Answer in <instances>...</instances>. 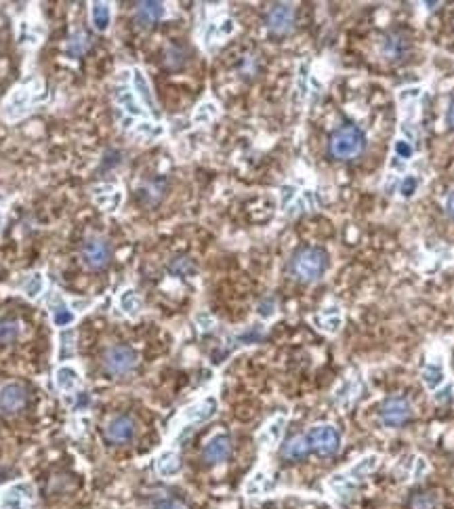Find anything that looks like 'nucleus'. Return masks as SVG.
<instances>
[{
    "label": "nucleus",
    "instance_id": "nucleus-1",
    "mask_svg": "<svg viewBox=\"0 0 454 509\" xmlns=\"http://www.w3.org/2000/svg\"><path fill=\"white\" fill-rule=\"evenodd\" d=\"M381 463L379 454H364L360 461H356V465H351L347 472L343 474H334L328 480V490L339 499V501H347L356 488L366 480V476H370Z\"/></svg>",
    "mask_w": 454,
    "mask_h": 509
},
{
    "label": "nucleus",
    "instance_id": "nucleus-2",
    "mask_svg": "<svg viewBox=\"0 0 454 509\" xmlns=\"http://www.w3.org/2000/svg\"><path fill=\"white\" fill-rule=\"evenodd\" d=\"M42 97V82L38 78H32L23 84H19L7 99L3 108H0V114H3L5 120H19L23 118Z\"/></svg>",
    "mask_w": 454,
    "mask_h": 509
},
{
    "label": "nucleus",
    "instance_id": "nucleus-3",
    "mask_svg": "<svg viewBox=\"0 0 454 509\" xmlns=\"http://www.w3.org/2000/svg\"><path fill=\"white\" fill-rule=\"evenodd\" d=\"M328 268V254L322 248H301L292 259V274L301 282H318Z\"/></svg>",
    "mask_w": 454,
    "mask_h": 509
},
{
    "label": "nucleus",
    "instance_id": "nucleus-4",
    "mask_svg": "<svg viewBox=\"0 0 454 509\" xmlns=\"http://www.w3.org/2000/svg\"><path fill=\"white\" fill-rule=\"evenodd\" d=\"M366 147V135L358 127H341L330 139V154L339 160L358 158Z\"/></svg>",
    "mask_w": 454,
    "mask_h": 509
},
{
    "label": "nucleus",
    "instance_id": "nucleus-5",
    "mask_svg": "<svg viewBox=\"0 0 454 509\" xmlns=\"http://www.w3.org/2000/svg\"><path fill=\"white\" fill-rule=\"evenodd\" d=\"M308 444L312 450H316L322 456H330L341 448V434L337 432L334 425L330 423H322V425H314L308 432Z\"/></svg>",
    "mask_w": 454,
    "mask_h": 509
},
{
    "label": "nucleus",
    "instance_id": "nucleus-6",
    "mask_svg": "<svg viewBox=\"0 0 454 509\" xmlns=\"http://www.w3.org/2000/svg\"><path fill=\"white\" fill-rule=\"evenodd\" d=\"M104 364H106V371L114 377L129 375L137 367V351L126 345H114L106 351Z\"/></svg>",
    "mask_w": 454,
    "mask_h": 509
},
{
    "label": "nucleus",
    "instance_id": "nucleus-7",
    "mask_svg": "<svg viewBox=\"0 0 454 509\" xmlns=\"http://www.w3.org/2000/svg\"><path fill=\"white\" fill-rule=\"evenodd\" d=\"M34 499V484L21 480L3 490V494H0V509H32Z\"/></svg>",
    "mask_w": 454,
    "mask_h": 509
},
{
    "label": "nucleus",
    "instance_id": "nucleus-8",
    "mask_svg": "<svg viewBox=\"0 0 454 509\" xmlns=\"http://www.w3.org/2000/svg\"><path fill=\"white\" fill-rule=\"evenodd\" d=\"M413 419V404L406 398H389L381 409V423L385 427H399Z\"/></svg>",
    "mask_w": 454,
    "mask_h": 509
},
{
    "label": "nucleus",
    "instance_id": "nucleus-9",
    "mask_svg": "<svg viewBox=\"0 0 454 509\" xmlns=\"http://www.w3.org/2000/svg\"><path fill=\"white\" fill-rule=\"evenodd\" d=\"M110 244L104 238H88L82 244V261L91 270H101L106 268L110 261Z\"/></svg>",
    "mask_w": 454,
    "mask_h": 509
},
{
    "label": "nucleus",
    "instance_id": "nucleus-10",
    "mask_svg": "<svg viewBox=\"0 0 454 509\" xmlns=\"http://www.w3.org/2000/svg\"><path fill=\"white\" fill-rule=\"evenodd\" d=\"M217 413H219V400L215 396H207L200 402L187 406L181 415V419L187 423H205V421H211Z\"/></svg>",
    "mask_w": 454,
    "mask_h": 509
},
{
    "label": "nucleus",
    "instance_id": "nucleus-11",
    "mask_svg": "<svg viewBox=\"0 0 454 509\" xmlns=\"http://www.w3.org/2000/svg\"><path fill=\"white\" fill-rule=\"evenodd\" d=\"M267 26L274 34H286L294 26V7L292 5H274L267 13Z\"/></svg>",
    "mask_w": 454,
    "mask_h": 509
},
{
    "label": "nucleus",
    "instance_id": "nucleus-12",
    "mask_svg": "<svg viewBox=\"0 0 454 509\" xmlns=\"http://www.w3.org/2000/svg\"><path fill=\"white\" fill-rule=\"evenodd\" d=\"M26 404V389L19 383H5L0 387V409L7 413H17Z\"/></svg>",
    "mask_w": 454,
    "mask_h": 509
},
{
    "label": "nucleus",
    "instance_id": "nucleus-13",
    "mask_svg": "<svg viewBox=\"0 0 454 509\" xmlns=\"http://www.w3.org/2000/svg\"><path fill=\"white\" fill-rule=\"evenodd\" d=\"M202 454H205V459L209 463H223L227 456L231 454V440H229V436H225V434L213 436L207 442V446H205V450H202Z\"/></svg>",
    "mask_w": 454,
    "mask_h": 509
},
{
    "label": "nucleus",
    "instance_id": "nucleus-14",
    "mask_svg": "<svg viewBox=\"0 0 454 509\" xmlns=\"http://www.w3.org/2000/svg\"><path fill=\"white\" fill-rule=\"evenodd\" d=\"M93 198H95V202H97L101 209L112 213V211H118L120 209L122 200H124V194L116 185H97L93 189Z\"/></svg>",
    "mask_w": 454,
    "mask_h": 509
},
{
    "label": "nucleus",
    "instance_id": "nucleus-15",
    "mask_svg": "<svg viewBox=\"0 0 454 509\" xmlns=\"http://www.w3.org/2000/svg\"><path fill=\"white\" fill-rule=\"evenodd\" d=\"M48 308H50V320H53V324L57 328H66V326L74 324L76 314H74V310H70L68 301L62 295H55L53 299H50Z\"/></svg>",
    "mask_w": 454,
    "mask_h": 509
},
{
    "label": "nucleus",
    "instance_id": "nucleus-16",
    "mask_svg": "<svg viewBox=\"0 0 454 509\" xmlns=\"http://www.w3.org/2000/svg\"><path fill=\"white\" fill-rule=\"evenodd\" d=\"M131 84H133V93L143 101V104H145L151 112H156V99H154V93H151L149 80H147V76H145L139 68H135V70L131 72Z\"/></svg>",
    "mask_w": 454,
    "mask_h": 509
},
{
    "label": "nucleus",
    "instance_id": "nucleus-17",
    "mask_svg": "<svg viewBox=\"0 0 454 509\" xmlns=\"http://www.w3.org/2000/svg\"><path fill=\"white\" fill-rule=\"evenodd\" d=\"M164 15H167V7L162 3H151V0L149 3H139L137 11H135V19L143 28L158 24L160 19H164Z\"/></svg>",
    "mask_w": 454,
    "mask_h": 509
},
{
    "label": "nucleus",
    "instance_id": "nucleus-18",
    "mask_svg": "<svg viewBox=\"0 0 454 509\" xmlns=\"http://www.w3.org/2000/svg\"><path fill=\"white\" fill-rule=\"evenodd\" d=\"M284 427H286V417L284 415H278L274 417L272 421H267V425L259 432V444L263 448H274L280 440H282V434H284Z\"/></svg>",
    "mask_w": 454,
    "mask_h": 509
},
{
    "label": "nucleus",
    "instance_id": "nucleus-19",
    "mask_svg": "<svg viewBox=\"0 0 454 509\" xmlns=\"http://www.w3.org/2000/svg\"><path fill=\"white\" fill-rule=\"evenodd\" d=\"M106 434H108V438H110L112 442H118V444L129 442V440H133V436H135V421L129 419V417H116V419H112V421L108 423Z\"/></svg>",
    "mask_w": 454,
    "mask_h": 509
},
{
    "label": "nucleus",
    "instance_id": "nucleus-20",
    "mask_svg": "<svg viewBox=\"0 0 454 509\" xmlns=\"http://www.w3.org/2000/svg\"><path fill=\"white\" fill-rule=\"evenodd\" d=\"M421 379H423V385L427 389H431V391L439 389L446 381V369H444L442 358H433L431 362H427L423 373H421Z\"/></svg>",
    "mask_w": 454,
    "mask_h": 509
},
{
    "label": "nucleus",
    "instance_id": "nucleus-21",
    "mask_svg": "<svg viewBox=\"0 0 454 509\" xmlns=\"http://www.w3.org/2000/svg\"><path fill=\"white\" fill-rule=\"evenodd\" d=\"M55 387L59 389V391H64V394H72V391H76L78 389V385H80V373H78V369L76 367H72V364H62L57 371H55Z\"/></svg>",
    "mask_w": 454,
    "mask_h": 509
},
{
    "label": "nucleus",
    "instance_id": "nucleus-22",
    "mask_svg": "<svg viewBox=\"0 0 454 509\" xmlns=\"http://www.w3.org/2000/svg\"><path fill=\"white\" fill-rule=\"evenodd\" d=\"M236 32V24L231 17H221L217 21H211L207 32H205V42L211 44V42H221L225 38H229L231 34Z\"/></svg>",
    "mask_w": 454,
    "mask_h": 509
},
{
    "label": "nucleus",
    "instance_id": "nucleus-23",
    "mask_svg": "<svg viewBox=\"0 0 454 509\" xmlns=\"http://www.w3.org/2000/svg\"><path fill=\"white\" fill-rule=\"evenodd\" d=\"M318 324L324 333L337 335L343 326V312L339 305H328V308H324L318 316Z\"/></svg>",
    "mask_w": 454,
    "mask_h": 509
},
{
    "label": "nucleus",
    "instance_id": "nucleus-24",
    "mask_svg": "<svg viewBox=\"0 0 454 509\" xmlns=\"http://www.w3.org/2000/svg\"><path fill=\"white\" fill-rule=\"evenodd\" d=\"M118 308L122 310V314L126 318H137L143 310V301L139 297V293L135 288H124L118 295Z\"/></svg>",
    "mask_w": 454,
    "mask_h": 509
},
{
    "label": "nucleus",
    "instance_id": "nucleus-25",
    "mask_svg": "<svg viewBox=\"0 0 454 509\" xmlns=\"http://www.w3.org/2000/svg\"><path fill=\"white\" fill-rule=\"evenodd\" d=\"M156 472L162 478H175L181 474V459L175 450H167L156 459Z\"/></svg>",
    "mask_w": 454,
    "mask_h": 509
},
{
    "label": "nucleus",
    "instance_id": "nucleus-26",
    "mask_svg": "<svg viewBox=\"0 0 454 509\" xmlns=\"http://www.w3.org/2000/svg\"><path fill=\"white\" fill-rule=\"evenodd\" d=\"M91 24L97 32H108L112 24V7L108 3H93L91 5Z\"/></svg>",
    "mask_w": 454,
    "mask_h": 509
},
{
    "label": "nucleus",
    "instance_id": "nucleus-27",
    "mask_svg": "<svg viewBox=\"0 0 454 509\" xmlns=\"http://www.w3.org/2000/svg\"><path fill=\"white\" fill-rule=\"evenodd\" d=\"M46 288V280H44V274L42 272H32L23 278L21 282V293L30 299V301H36Z\"/></svg>",
    "mask_w": 454,
    "mask_h": 509
},
{
    "label": "nucleus",
    "instance_id": "nucleus-28",
    "mask_svg": "<svg viewBox=\"0 0 454 509\" xmlns=\"http://www.w3.org/2000/svg\"><path fill=\"white\" fill-rule=\"evenodd\" d=\"M76 355V333L72 328H64L59 333V345H57V360L66 362Z\"/></svg>",
    "mask_w": 454,
    "mask_h": 509
},
{
    "label": "nucleus",
    "instance_id": "nucleus-29",
    "mask_svg": "<svg viewBox=\"0 0 454 509\" xmlns=\"http://www.w3.org/2000/svg\"><path fill=\"white\" fill-rule=\"evenodd\" d=\"M217 116H219V106L215 104L213 99H207V101H202V104L196 108V112H193V124H200V127L211 124Z\"/></svg>",
    "mask_w": 454,
    "mask_h": 509
},
{
    "label": "nucleus",
    "instance_id": "nucleus-30",
    "mask_svg": "<svg viewBox=\"0 0 454 509\" xmlns=\"http://www.w3.org/2000/svg\"><path fill=\"white\" fill-rule=\"evenodd\" d=\"M406 48H408V40L406 38L399 36V34H391L385 40L383 53H385L387 59H399L404 53H406Z\"/></svg>",
    "mask_w": 454,
    "mask_h": 509
},
{
    "label": "nucleus",
    "instance_id": "nucleus-31",
    "mask_svg": "<svg viewBox=\"0 0 454 509\" xmlns=\"http://www.w3.org/2000/svg\"><path fill=\"white\" fill-rule=\"evenodd\" d=\"M308 452H310V444H308L305 436H296L284 446V456H286V459H292V461L305 459Z\"/></svg>",
    "mask_w": 454,
    "mask_h": 509
},
{
    "label": "nucleus",
    "instance_id": "nucleus-32",
    "mask_svg": "<svg viewBox=\"0 0 454 509\" xmlns=\"http://www.w3.org/2000/svg\"><path fill=\"white\" fill-rule=\"evenodd\" d=\"M116 101L124 108V112L131 114V116H143V114H145L143 108L139 106L137 95H135L133 91H120V93L116 95Z\"/></svg>",
    "mask_w": 454,
    "mask_h": 509
},
{
    "label": "nucleus",
    "instance_id": "nucleus-33",
    "mask_svg": "<svg viewBox=\"0 0 454 509\" xmlns=\"http://www.w3.org/2000/svg\"><path fill=\"white\" fill-rule=\"evenodd\" d=\"M86 48H88V36L84 32H74L72 38L68 40V55L72 59H76L84 53Z\"/></svg>",
    "mask_w": 454,
    "mask_h": 509
},
{
    "label": "nucleus",
    "instance_id": "nucleus-34",
    "mask_svg": "<svg viewBox=\"0 0 454 509\" xmlns=\"http://www.w3.org/2000/svg\"><path fill=\"white\" fill-rule=\"evenodd\" d=\"M263 335H265V328L261 324H252L236 337V343L238 345H255L263 339Z\"/></svg>",
    "mask_w": 454,
    "mask_h": 509
},
{
    "label": "nucleus",
    "instance_id": "nucleus-35",
    "mask_svg": "<svg viewBox=\"0 0 454 509\" xmlns=\"http://www.w3.org/2000/svg\"><path fill=\"white\" fill-rule=\"evenodd\" d=\"M21 333L17 320H0V343H13Z\"/></svg>",
    "mask_w": 454,
    "mask_h": 509
},
{
    "label": "nucleus",
    "instance_id": "nucleus-36",
    "mask_svg": "<svg viewBox=\"0 0 454 509\" xmlns=\"http://www.w3.org/2000/svg\"><path fill=\"white\" fill-rule=\"evenodd\" d=\"M265 478H267V476H265L263 472H257L255 476H252V478L248 480V484H246V494H248V497L263 494V492L272 486Z\"/></svg>",
    "mask_w": 454,
    "mask_h": 509
},
{
    "label": "nucleus",
    "instance_id": "nucleus-37",
    "mask_svg": "<svg viewBox=\"0 0 454 509\" xmlns=\"http://www.w3.org/2000/svg\"><path fill=\"white\" fill-rule=\"evenodd\" d=\"M393 151H395V158H399V160H404V163H408V160L415 156V145H413L410 139L399 137V139L395 141V145H393Z\"/></svg>",
    "mask_w": 454,
    "mask_h": 509
},
{
    "label": "nucleus",
    "instance_id": "nucleus-38",
    "mask_svg": "<svg viewBox=\"0 0 454 509\" xmlns=\"http://www.w3.org/2000/svg\"><path fill=\"white\" fill-rule=\"evenodd\" d=\"M419 185H421V181H419L417 175H406V177L401 179V183H399V196L410 200L419 192Z\"/></svg>",
    "mask_w": 454,
    "mask_h": 509
},
{
    "label": "nucleus",
    "instance_id": "nucleus-39",
    "mask_svg": "<svg viewBox=\"0 0 454 509\" xmlns=\"http://www.w3.org/2000/svg\"><path fill=\"white\" fill-rule=\"evenodd\" d=\"M413 509H435V497H431V494H417L413 499Z\"/></svg>",
    "mask_w": 454,
    "mask_h": 509
},
{
    "label": "nucleus",
    "instance_id": "nucleus-40",
    "mask_svg": "<svg viewBox=\"0 0 454 509\" xmlns=\"http://www.w3.org/2000/svg\"><path fill=\"white\" fill-rule=\"evenodd\" d=\"M259 316L265 318V320H269V318L276 316V299L267 297L265 301H261V305H259Z\"/></svg>",
    "mask_w": 454,
    "mask_h": 509
},
{
    "label": "nucleus",
    "instance_id": "nucleus-41",
    "mask_svg": "<svg viewBox=\"0 0 454 509\" xmlns=\"http://www.w3.org/2000/svg\"><path fill=\"white\" fill-rule=\"evenodd\" d=\"M452 400H454V387L450 383L435 394V402L437 404H452Z\"/></svg>",
    "mask_w": 454,
    "mask_h": 509
},
{
    "label": "nucleus",
    "instance_id": "nucleus-42",
    "mask_svg": "<svg viewBox=\"0 0 454 509\" xmlns=\"http://www.w3.org/2000/svg\"><path fill=\"white\" fill-rule=\"evenodd\" d=\"M137 133H141V135H145V137H158V135L162 133V129H160V127H154V122H143V124L137 129Z\"/></svg>",
    "mask_w": 454,
    "mask_h": 509
},
{
    "label": "nucleus",
    "instance_id": "nucleus-43",
    "mask_svg": "<svg viewBox=\"0 0 454 509\" xmlns=\"http://www.w3.org/2000/svg\"><path fill=\"white\" fill-rule=\"evenodd\" d=\"M196 322H198V326H200L202 331H211V328L215 326V320H213L211 314H207V312L198 314V316H196Z\"/></svg>",
    "mask_w": 454,
    "mask_h": 509
},
{
    "label": "nucleus",
    "instance_id": "nucleus-44",
    "mask_svg": "<svg viewBox=\"0 0 454 509\" xmlns=\"http://www.w3.org/2000/svg\"><path fill=\"white\" fill-rule=\"evenodd\" d=\"M156 509H185L179 501L175 499H169V497H162L156 501Z\"/></svg>",
    "mask_w": 454,
    "mask_h": 509
},
{
    "label": "nucleus",
    "instance_id": "nucleus-45",
    "mask_svg": "<svg viewBox=\"0 0 454 509\" xmlns=\"http://www.w3.org/2000/svg\"><path fill=\"white\" fill-rule=\"evenodd\" d=\"M446 211H448V215L454 219V192L448 196V200H446Z\"/></svg>",
    "mask_w": 454,
    "mask_h": 509
},
{
    "label": "nucleus",
    "instance_id": "nucleus-46",
    "mask_svg": "<svg viewBox=\"0 0 454 509\" xmlns=\"http://www.w3.org/2000/svg\"><path fill=\"white\" fill-rule=\"evenodd\" d=\"M446 118H448V124L454 129V99L450 101V108H448V116Z\"/></svg>",
    "mask_w": 454,
    "mask_h": 509
},
{
    "label": "nucleus",
    "instance_id": "nucleus-47",
    "mask_svg": "<svg viewBox=\"0 0 454 509\" xmlns=\"http://www.w3.org/2000/svg\"><path fill=\"white\" fill-rule=\"evenodd\" d=\"M3 202H5V198L0 196V228H3V221H5V213H3Z\"/></svg>",
    "mask_w": 454,
    "mask_h": 509
}]
</instances>
